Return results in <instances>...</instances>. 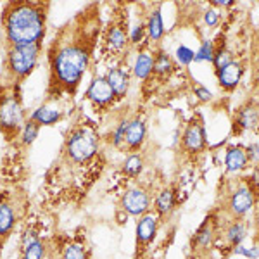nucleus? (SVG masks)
I'll return each mask as SVG.
<instances>
[{"mask_svg":"<svg viewBox=\"0 0 259 259\" xmlns=\"http://www.w3.org/2000/svg\"><path fill=\"white\" fill-rule=\"evenodd\" d=\"M0 90H2V83H0Z\"/></svg>","mask_w":259,"mask_h":259,"instance_id":"nucleus-43","label":"nucleus"},{"mask_svg":"<svg viewBox=\"0 0 259 259\" xmlns=\"http://www.w3.org/2000/svg\"><path fill=\"white\" fill-rule=\"evenodd\" d=\"M175 200H177L175 189L173 187H164V189L159 190V194L154 197V202H152L154 214L159 220H166L175 209Z\"/></svg>","mask_w":259,"mask_h":259,"instance_id":"nucleus-17","label":"nucleus"},{"mask_svg":"<svg viewBox=\"0 0 259 259\" xmlns=\"http://www.w3.org/2000/svg\"><path fill=\"white\" fill-rule=\"evenodd\" d=\"M40 52L41 45H7L2 68L4 89H21V83L30 76L38 64Z\"/></svg>","mask_w":259,"mask_h":259,"instance_id":"nucleus-3","label":"nucleus"},{"mask_svg":"<svg viewBox=\"0 0 259 259\" xmlns=\"http://www.w3.org/2000/svg\"><path fill=\"white\" fill-rule=\"evenodd\" d=\"M159 230V218L154 212H147L137 221L135 233V259H142L150 245L154 244Z\"/></svg>","mask_w":259,"mask_h":259,"instance_id":"nucleus-8","label":"nucleus"},{"mask_svg":"<svg viewBox=\"0 0 259 259\" xmlns=\"http://www.w3.org/2000/svg\"><path fill=\"white\" fill-rule=\"evenodd\" d=\"M18 223V212L11 200L0 199V245L6 242Z\"/></svg>","mask_w":259,"mask_h":259,"instance_id":"nucleus-16","label":"nucleus"},{"mask_svg":"<svg viewBox=\"0 0 259 259\" xmlns=\"http://www.w3.org/2000/svg\"><path fill=\"white\" fill-rule=\"evenodd\" d=\"M257 121H259V106L254 100H249L247 104H244L235 112V118H233V135H240L242 132L256 128Z\"/></svg>","mask_w":259,"mask_h":259,"instance_id":"nucleus-15","label":"nucleus"},{"mask_svg":"<svg viewBox=\"0 0 259 259\" xmlns=\"http://www.w3.org/2000/svg\"><path fill=\"white\" fill-rule=\"evenodd\" d=\"M256 228H257V232H259V212L256 214Z\"/></svg>","mask_w":259,"mask_h":259,"instance_id":"nucleus-40","label":"nucleus"},{"mask_svg":"<svg viewBox=\"0 0 259 259\" xmlns=\"http://www.w3.org/2000/svg\"><path fill=\"white\" fill-rule=\"evenodd\" d=\"M175 69V62L171 59V56L168 52H164L162 49H159L156 52V57H154V76H157L159 80H166L168 76L173 74Z\"/></svg>","mask_w":259,"mask_h":259,"instance_id":"nucleus-23","label":"nucleus"},{"mask_svg":"<svg viewBox=\"0 0 259 259\" xmlns=\"http://www.w3.org/2000/svg\"><path fill=\"white\" fill-rule=\"evenodd\" d=\"M204 23L209 28H214L220 24V12L216 9H207L204 11Z\"/></svg>","mask_w":259,"mask_h":259,"instance_id":"nucleus-35","label":"nucleus"},{"mask_svg":"<svg viewBox=\"0 0 259 259\" xmlns=\"http://www.w3.org/2000/svg\"><path fill=\"white\" fill-rule=\"evenodd\" d=\"M218 233H220L218 218H214V216L209 214L202 221V225L197 228V232L194 233V237H192V242H190L192 254H194V256H202V254L209 252L212 244L216 242Z\"/></svg>","mask_w":259,"mask_h":259,"instance_id":"nucleus-9","label":"nucleus"},{"mask_svg":"<svg viewBox=\"0 0 259 259\" xmlns=\"http://www.w3.org/2000/svg\"><path fill=\"white\" fill-rule=\"evenodd\" d=\"M214 52H216V45L212 44L211 40H204L202 44H200L199 50L195 52V62H212L214 59Z\"/></svg>","mask_w":259,"mask_h":259,"instance_id":"nucleus-31","label":"nucleus"},{"mask_svg":"<svg viewBox=\"0 0 259 259\" xmlns=\"http://www.w3.org/2000/svg\"><path fill=\"white\" fill-rule=\"evenodd\" d=\"M99 135L92 128H76L64 142V156L74 164H85L99 154Z\"/></svg>","mask_w":259,"mask_h":259,"instance_id":"nucleus-5","label":"nucleus"},{"mask_svg":"<svg viewBox=\"0 0 259 259\" xmlns=\"http://www.w3.org/2000/svg\"><path fill=\"white\" fill-rule=\"evenodd\" d=\"M154 57L156 54L150 52V50H142L137 56L135 64H133V74H135L137 80L147 81L154 73Z\"/></svg>","mask_w":259,"mask_h":259,"instance_id":"nucleus-21","label":"nucleus"},{"mask_svg":"<svg viewBox=\"0 0 259 259\" xmlns=\"http://www.w3.org/2000/svg\"><path fill=\"white\" fill-rule=\"evenodd\" d=\"M130 119H121L119 123H116L114 126L109 130V133L106 135L107 139V144H111L112 147L116 149H121V144L124 142V132H126V126H128Z\"/></svg>","mask_w":259,"mask_h":259,"instance_id":"nucleus-27","label":"nucleus"},{"mask_svg":"<svg viewBox=\"0 0 259 259\" xmlns=\"http://www.w3.org/2000/svg\"><path fill=\"white\" fill-rule=\"evenodd\" d=\"M85 97L90 100L92 106L97 111H106L109 109L112 104L118 100V97L114 95L111 85L107 83L106 76H95L94 80L90 81L89 89H87Z\"/></svg>","mask_w":259,"mask_h":259,"instance_id":"nucleus-11","label":"nucleus"},{"mask_svg":"<svg viewBox=\"0 0 259 259\" xmlns=\"http://www.w3.org/2000/svg\"><path fill=\"white\" fill-rule=\"evenodd\" d=\"M130 44V35L126 30V21L121 18L112 19L104 30V47L111 56H119L126 50Z\"/></svg>","mask_w":259,"mask_h":259,"instance_id":"nucleus-10","label":"nucleus"},{"mask_svg":"<svg viewBox=\"0 0 259 259\" xmlns=\"http://www.w3.org/2000/svg\"><path fill=\"white\" fill-rule=\"evenodd\" d=\"M194 94H195V97H197L199 100H202V102H209V100L212 99L211 92L207 90L204 85H199V83L194 87Z\"/></svg>","mask_w":259,"mask_h":259,"instance_id":"nucleus-37","label":"nucleus"},{"mask_svg":"<svg viewBox=\"0 0 259 259\" xmlns=\"http://www.w3.org/2000/svg\"><path fill=\"white\" fill-rule=\"evenodd\" d=\"M207 147L206 128L200 119H192L182 135V150L187 154H200Z\"/></svg>","mask_w":259,"mask_h":259,"instance_id":"nucleus-12","label":"nucleus"},{"mask_svg":"<svg viewBox=\"0 0 259 259\" xmlns=\"http://www.w3.org/2000/svg\"><path fill=\"white\" fill-rule=\"evenodd\" d=\"M177 61L183 66H190L195 61V52L187 45H178L177 49Z\"/></svg>","mask_w":259,"mask_h":259,"instance_id":"nucleus-32","label":"nucleus"},{"mask_svg":"<svg viewBox=\"0 0 259 259\" xmlns=\"http://www.w3.org/2000/svg\"><path fill=\"white\" fill-rule=\"evenodd\" d=\"M235 256H245L249 259H259V247L257 245H252V247H244V245H239L237 249L232 250Z\"/></svg>","mask_w":259,"mask_h":259,"instance_id":"nucleus-34","label":"nucleus"},{"mask_svg":"<svg viewBox=\"0 0 259 259\" xmlns=\"http://www.w3.org/2000/svg\"><path fill=\"white\" fill-rule=\"evenodd\" d=\"M190 259H199L197 256H194V254H192V256H190Z\"/></svg>","mask_w":259,"mask_h":259,"instance_id":"nucleus-41","label":"nucleus"},{"mask_svg":"<svg viewBox=\"0 0 259 259\" xmlns=\"http://www.w3.org/2000/svg\"><path fill=\"white\" fill-rule=\"evenodd\" d=\"M28 118L33 119V121H36V123H40L41 126H50V124L59 123L61 112L56 111V109H52V107L45 104V106H40L38 109L33 111L31 114L28 116Z\"/></svg>","mask_w":259,"mask_h":259,"instance_id":"nucleus-24","label":"nucleus"},{"mask_svg":"<svg viewBox=\"0 0 259 259\" xmlns=\"http://www.w3.org/2000/svg\"><path fill=\"white\" fill-rule=\"evenodd\" d=\"M245 152H247V157H249V164H257L259 162V144L254 142V144H249L245 147Z\"/></svg>","mask_w":259,"mask_h":259,"instance_id":"nucleus-36","label":"nucleus"},{"mask_svg":"<svg viewBox=\"0 0 259 259\" xmlns=\"http://www.w3.org/2000/svg\"><path fill=\"white\" fill-rule=\"evenodd\" d=\"M256 132L259 133V121H257V126H256Z\"/></svg>","mask_w":259,"mask_h":259,"instance_id":"nucleus-42","label":"nucleus"},{"mask_svg":"<svg viewBox=\"0 0 259 259\" xmlns=\"http://www.w3.org/2000/svg\"><path fill=\"white\" fill-rule=\"evenodd\" d=\"M147 36V28H145V24H137L135 28H132V31H130V44H135L139 45L142 40Z\"/></svg>","mask_w":259,"mask_h":259,"instance_id":"nucleus-33","label":"nucleus"},{"mask_svg":"<svg viewBox=\"0 0 259 259\" xmlns=\"http://www.w3.org/2000/svg\"><path fill=\"white\" fill-rule=\"evenodd\" d=\"M199 259H214V257H211L209 254H202V256H197Z\"/></svg>","mask_w":259,"mask_h":259,"instance_id":"nucleus-39","label":"nucleus"},{"mask_svg":"<svg viewBox=\"0 0 259 259\" xmlns=\"http://www.w3.org/2000/svg\"><path fill=\"white\" fill-rule=\"evenodd\" d=\"M154 197L150 190L144 185H133L121 197V209L133 218H142L152 209Z\"/></svg>","mask_w":259,"mask_h":259,"instance_id":"nucleus-7","label":"nucleus"},{"mask_svg":"<svg viewBox=\"0 0 259 259\" xmlns=\"http://www.w3.org/2000/svg\"><path fill=\"white\" fill-rule=\"evenodd\" d=\"M247 166L249 157L247 152H245V147H242V145H230L225 150V168H227L228 173H239V171H244Z\"/></svg>","mask_w":259,"mask_h":259,"instance_id":"nucleus-19","label":"nucleus"},{"mask_svg":"<svg viewBox=\"0 0 259 259\" xmlns=\"http://www.w3.org/2000/svg\"><path fill=\"white\" fill-rule=\"evenodd\" d=\"M106 80L111 85L114 95L119 99H124L130 89V74L123 68H112L109 69V73L106 74Z\"/></svg>","mask_w":259,"mask_h":259,"instance_id":"nucleus-20","label":"nucleus"},{"mask_svg":"<svg viewBox=\"0 0 259 259\" xmlns=\"http://www.w3.org/2000/svg\"><path fill=\"white\" fill-rule=\"evenodd\" d=\"M121 169H123V173L130 178H139L142 175V171H144V159H142V156L139 152L130 154L126 159H124L123 168Z\"/></svg>","mask_w":259,"mask_h":259,"instance_id":"nucleus-26","label":"nucleus"},{"mask_svg":"<svg viewBox=\"0 0 259 259\" xmlns=\"http://www.w3.org/2000/svg\"><path fill=\"white\" fill-rule=\"evenodd\" d=\"M45 254H47L45 242L35 237L30 242H26L23 252H21V259H45Z\"/></svg>","mask_w":259,"mask_h":259,"instance_id":"nucleus-25","label":"nucleus"},{"mask_svg":"<svg viewBox=\"0 0 259 259\" xmlns=\"http://www.w3.org/2000/svg\"><path fill=\"white\" fill-rule=\"evenodd\" d=\"M61 259H89V252L80 242H69L62 249Z\"/></svg>","mask_w":259,"mask_h":259,"instance_id":"nucleus-30","label":"nucleus"},{"mask_svg":"<svg viewBox=\"0 0 259 259\" xmlns=\"http://www.w3.org/2000/svg\"><path fill=\"white\" fill-rule=\"evenodd\" d=\"M40 128H41L40 123H36V121L28 118L23 126V132H21V144H23L24 147H30L33 142L36 140V137H38Z\"/></svg>","mask_w":259,"mask_h":259,"instance_id":"nucleus-28","label":"nucleus"},{"mask_svg":"<svg viewBox=\"0 0 259 259\" xmlns=\"http://www.w3.org/2000/svg\"><path fill=\"white\" fill-rule=\"evenodd\" d=\"M233 61H235L233 59V54L227 45H220V47H216L214 59H212V64H214L216 73H220L221 69H225L227 66H230Z\"/></svg>","mask_w":259,"mask_h":259,"instance_id":"nucleus-29","label":"nucleus"},{"mask_svg":"<svg viewBox=\"0 0 259 259\" xmlns=\"http://www.w3.org/2000/svg\"><path fill=\"white\" fill-rule=\"evenodd\" d=\"M223 240L227 242V245L230 249H237L239 245H242V242L245 240L249 233V223L245 220H235V218H228L227 223L221 227L220 230Z\"/></svg>","mask_w":259,"mask_h":259,"instance_id":"nucleus-14","label":"nucleus"},{"mask_svg":"<svg viewBox=\"0 0 259 259\" xmlns=\"http://www.w3.org/2000/svg\"><path fill=\"white\" fill-rule=\"evenodd\" d=\"M145 137H147V124L142 118H130V123L124 132V150L128 154L139 152V149L144 145Z\"/></svg>","mask_w":259,"mask_h":259,"instance_id":"nucleus-13","label":"nucleus"},{"mask_svg":"<svg viewBox=\"0 0 259 259\" xmlns=\"http://www.w3.org/2000/svg\"><path fill=\"white\" fill-rule=\"evenodd\" d=\"M216 76H218V83L221 89L225 92H233L239 87L242 76H244V66L240 62L233 61L230 66L221 69L220 73H216Z\"/></svg>","mask_w":259,"mask_h":259,"instance_id":"nucleus-18","label":"nucleus"},{"mask_svg":"<svg viewBox=\"0 0 259 259\" xmlns=\"http://www.w3.org/2000/svg\"><path fill=\"white\" fill-rule=\"evenodd\" d=\"M21 89H4L0 90V133L6 140H14L23 132L24 112L19 99Z\"/></svg>","mask_w":259,"mask_h":259,"instance_id":"nucleus-4","label":"nucleus"},{"mask_svg":"<svg viewBox=\"0 0 259 259\" xmlns=\"http://www.w3.org/2000/svg\"><path fill=\"white\" fill-rule=\"evenodd\" d=\"M223 199V207L230 218L245 220V216L256 206V189L249 180H235L233 185H228Z\"/></svg>","mask_w":259,"mask_h":259,"instance_id":"nucleus-6","label":"nucleus"},{"mask_svg":"<svg viewBox=\"0 0 259 259\" xmlns=\"http://www.w3.org/2000/svg\"><path fill=\"white\" fill-rule=\"evenodd\" d=\"M99 35L100 12L97 4L85 6L57 30L47 50V100L74 95L94 57Z\"/></svg>","mask_w":259,"mask_h":259,"instance_id":"nucleus-1","label":"nucleus"},{"mask_svg":"<svg viewBox=\"0 0 259 259\" xmlns=\"http://www.w3.org/2000/svg\"><path fill=\"white\" fill-rule=\"evenodd\" d=\"M49 2H9L4 6L0 24L7 45H41L47 31Z\"/></svg>","mask_w":259,"mask_h":259,"instance_id":"nucleus-2","label":"nucleus"},{"mask_svg":"<svg viewBox=\"0 0 259 259\" xmlns=\"http://www.w3.org/2000/svg\"><path fill=\"white\" fill-rule=\"evenodd\" d=\"M232 0H214L212 2V6H216V7H228V6H232Z\"/></svg>","mask_w":259,"mask_h":259,"instance_id":"nucleus-38","label":"nucleus"},{"mask_svg":"<svg viewBox=\"0 0 259 259\" xmlns=\"http://www.w3.org/2000/svg\"><path fill=\"white\" fill-rule=\"evenodd\" d=\"M145 28H147V38H150L152 41L162 40V36L166 35V30H164V19H162L161 7H156V9L150 12Z\"/></svg>","mask_w":259,"mask_h":259,"instance_id":"nucleus-22","label":"nucleus"}]
</instances>
